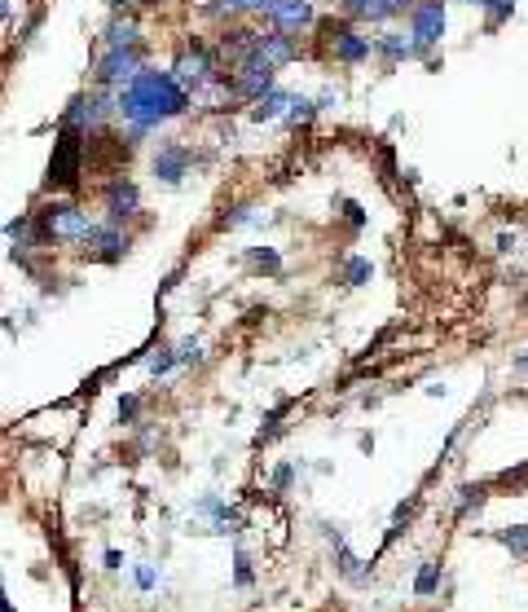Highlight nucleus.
<instances>
[{
  "label": "nucleus",
  "mask_w": 528,
  "mask_h": 612,
  "mask_svg": "<svg viewBox=\"0 0 528 612\" xmlns=\"http://www.w3.org/2000/svg\"><path fill=\"white\" fill-rule=\"evenodd\" d=\"M115 98H119V120L133 128V137H146L159 124L181 120L190 111V102H194V93L172 76V67L168 71H141Z\"/></svg>",
  "instance_id": "f257e3e1"
},
{
  "label": "nucleus",
  "mask_w": 528,
  "mask_h": 612,
  "mask_svg": "<svg viewBox=\"0 0 528 612\" xmlns=\"http://www.w3.org/2000/svg\"><path fill=\"white\" fill-rule=\"evenodd\" d=\"M97 220H89V212H80L76 203H49L36 212V242H80L93 234Z\"/></svg>",
  "instance_id": "f03ea898"
},
{
  "label": "nucleus",
  "mask_w": 528,
  "mask_h": 612,
  "mask_svg": "<svg viewBox=\"0 0 528 612\" xmlns=\"http://www.w3.org/2000/svg\"><path fill=\"white\" fill-rule=\"evenodd\" d=\"M172 76L190 89V93H203V89H220L225 84V71H220V58L207 49V45H185L172 63Z\"/></svg>",
  "instance_id": "7ed1b4c3"
},
{
  "label": "nucleus",
  "mask_w": 528,
  "mask_h": 612,
  "mask_svg": "<svg viewBox=\"0 0 528 612\" xmlns=\"http://www.w3.org/2000/svg\"><path fill=\"white\" fill-rule=\"evenodd\" d=\"M119 115V98H106V89H93V93H80L71 98V106L62 111V128L71 133H97L102 124H111Z\"/></svg>",
  "instance_id": "20e7f679"
},
{
  "label": "nucleus",
  "mask_w": 528,
  "mask_h": 612,
  "mask_svg": "<svg viewBox=\"0 0 528 612\" xmlns=\"http://www.w3.org/2000/svg\"><path fill=\"white\" fill-rule=\"evenodd\" d=\"M141 58H146V49L137 45V49H97V67H93V80H97V89H106V93H119L124 84H133L146 67H141Z\"/></svg>",
  "instance_id": "39448f33"
},
{
  "label": "nucleus",
  "mask_w": 528,
  "mask_h": 612,
  "mask_svg": "<svg viewBox=\"0 0 528 612\" xmlns=\"http://www.w3.org/2000/svg\"><path fill=\"white\" fill-rule=\"evenodd\" d=\"M80 177H84V133L62 128L49 159V190H71Z\"/></svg>",
  "instance_id": "423d86ee"
},
{
  "label": "nucleus",
  "mask_w": 528,
  "mask_h": 612,
  "mask_svg": "<svg viewBox=\"0 0 528 612\" xmlns=\"http://www.w3.org/2000/svg\"><path fill=\"white\" fill-rule=\"evenodd\" d=\"M410 36L418 41L423 63H436L432 49H436L440 36H445V0H418V5L410 10Z\"/></svg>",
  "instance_id": "0eeeda50"
},
{
  "label": "nucleus",
  "mask_w": 528,
  "mask_h": 612,
  "mask_svg": "<svg viewBox=\"0 0 528 612\" xmlns=\"http://www.w3.org/2000/svg\"><path fill=\"white\" fill-rule=\"evenodd\" d=\"M331 58H335L340 67H361V63H370V58H375V41H370L361 27H353V23H335V36H331Z\"/></svg>",
  "instance_id": "6e6552de"
},
{
  "label": "nucleus",
  "mask_w": 528,
  "mask_h": 612,
  "mask_svg": "<svg viewBox=\"0 0 528 612\" xmlns=\"http://www.w3.org/2000/svg\"><path fill=\"white\" fill-rule=\"evenodd\" d=\"M124 251H128V234L115 220H97L93 234L84 238V256L97 264H115V260H124Z\"/></svg>",
  "instance_id": "1a4fd4ad"
},
{
  "label": "nucleus",
  "mask_w": 528,
  "mask_h": 612,
  "mask_svg": "<svg viewBox=\"0 0 528 612\" xmlns=\"http://www.w3.org/2000/svg\"><path fill=\"white\" fill-rule=\"evenodd\" d=\"M264 19H269V27L287 32V36H300L318 23V5L313 0H274V5L264 10Z\"/></svg>",
  "instance_id": "9d476101"
},
{
  "label": "nucleus",
  "mask_w": 528,
  "mask_h": 612,
  "mask_svg": "<svg viewBox=\"0 0 528 612\" xmlns=\"http://www.w3.org/2000/svg\"><path fill=\"white\" fill-rule=\"evenodd\" d=\"M190 168H194V155H190V146H181V141H163V146L154 150V159H150V172H154L159 185H181V181L190 177Z\"/></svg>",
  "instance_id": "9b49d317"
},
{
  "label": "nucleus",
  "mask_w": 528,
  "mask_h": 612,
  "mask_svg": "<svg viewBox=\"0 0 528 612\" xmlns=\"http://www.w3.org/2000/svg\"><path fill=\"white\" fill-rule=\"evenodd\" d=\"M137 212H141V190H137V181H133V177H115V181L106 185V220L124 225V220H133Z\"/></svg>",
  "instance_id": "f8f14e48"
},
{
  "label": "nucleus",
  "mask_w": 528,
  "mask_h": 612,
  "mask_svg": "<svg viewBox=\"0 0 528 612\" xmlns=\"http://www.w3.org/2000/svg\"><path fill=\"white\" fill-rule=\"evenodd\" d=\"M375 58H383L388 67H401V63H414V58H423V49H418V41L410 36V27L405 32H379L375 36Z\"/></svg>",
  "instance_id": "ddd939ff"
},
{
  "label": "nucleus",
  "mask_w": 528,
  "mask_h": 612,
  "mask_svg": "<svg viewBox=\"0 0 528 612\" xmlns=\"http://www.w3.org/2000/svg\"><path fill=\"white\" fill-rule=\"evenodd\" d=\"M137 45H141V27H137V19H133V14H115V19L106 23L97 49H137Z\"/></svg>",
  "instance_id": "4468645a"
},
{
  "label": "nucleus",
  "mask_w": 528,
  "mask_h": 612,
  "mask_svg": "<svg viewBox=\"0 0 528 612\" xmlns=\"http://www.w3.org/2000/svg\"><path fill=\"white\" fill-rule=\"evenodd\" d=\"M274 0H211L207 14L211 19H251V14H264Z\"/></svg>",
  "instance_id": "2eb2a0df"
},
{
  "label": "nucleus",
  "mask_w": 528,
  "mask_h": 612,
  "mask_svg": "<svg viewBox=\"0 0 528 612\" xmlns=\"http://www.w3.org/2000/svg\"><path fill=\"white\" fill-rule=\"evenodd\" d=\"M291 102H296V93H287V89H274V93H264L255 106H251V120H287V111H291Z\"/></svg>",
  "instance_id": "dca6fc26"
},
{
  "label": "nucleus",
  "mask_w": 528,
  "mask_h": 612,
  "mask_svg": "<svg viewBox=\"0 0 528 612\" xmlns=\"http://www.w3.org/2000/svg\"><path fill=\"white\" fill-rule=\"evenodd\" d=\"M418 5V0H370V14L366 23H397V19H410V10Z\"/></svg>",
  "instance_id": "f3484780"
},
{
  "label": "nucleus",
  "mask_w": 528,
  "mask_h": 612,
  "mask_svg": "<svg viewBox=\"0 0 528 612\" xmlns=\"http://www.w3.org/2000/svg\"><path fill=\"white\" fill-rule=\"evenodd\" d=\"M335 546H340V573H344V577H353V581H366V568H361V559H357V555H353L344 542H335Z\"/></svg>",
  "instance_id": "a211bd4d"
},
{
  "label": "nucleus",
  "mask_w": 528,
  "mask_h": 612,
  "mask_svg": "<svg viewBox=\"0 0 528 612\" xmlns=\"http://www.w3.org/2000/svg\"><path fill=\"white\" fill-rule=\"evenodd\" d=\"M502 542L510 546V555H515V559H528V524H519V529L502 533Z\"/></svg>",
  "instance_id": "6ab92c4d"
},
{
  "label": "nucleus",
  "mask_w": 528,
  "mask_h": 612,
  "mask_svg": "<svg viewBox=\"0 0 528 612\" xmlns=\"http://www.w3.org/2000/svg\"><path fill=\"white\" fill-rule=\"evenodd\" d=\"M436 577H440V564H423V573H418L414 590H418V594H432V590H436Z\"/></svg>",
  "instance_id": "aec40b11"
},
{
  "label": "nucleus",
  "mask_w": 528,
  "mask_h": 612,
  "mask_svg": "<svg viewBox=\"0 0 528 612\" xmlns=\"http://www.w3.org/2000/svg\"><path fill=\"white\" fill-rule=\"evenodd\" d=\"M344 277H348L353 286H361V282L370 277V260H348V269H344Z\"/></svg>",
  "instance_id": "412c9836"
},
{
  "label": "nucleus",
  "mask_w": 528,
  "mask_h": 612,
  "mask_svg": "<svg viewBox=\"0 0 528 612\" xmlns=\"http://www.w3.org/2000/svg\"><path fill=\"white\" fill-rule=\"evenodd\" d=\"M251 260H255L260 269H269V273H278V269H283V260H278V251H269V247H264V251H251Z\"/></svg>",
  "instance_id": "4be33fe9"
},
{
  "label": "nucleus",
  "mask_w": 528,
  "mask_h": 612,
  "mask_svg": "<svg viewBox=\"0 0 528 612\" xmlns=\"http://www.w3.org/2000/svg\"><path fill=\"white\" fill-rule=\"evenodd\" d=\"M340 10H344V19H366L370 14V0H340Z\"/></svg>",
  "instance_id": "5701e85b"
},
{
  "label": "nucleus",
  "mask_w": 528,
  "mask_h": 612,
  "mask_svg": "<svg viewBox=\"0 0 528 612\" xmlns=\"http://www.w3.org/2000/svg\"><path fill=\"white\" fill-rule=\"evenodd\" d=\"M246 220H251V207H233V216H225V225H233V229L246 225Z\"/></svg>",
  "instance_id": "b1692460"
},
{
  "label": "nucleus",
  "mask_w": 528,
  "mask_h": 612,
  "mask_svg": "<svg viewBox=\"0 0 528 612\" xmlns=\"http://www.w3.org/2000/svg\"><path fill=\"white\" fill-rule=\"evenodd\" d=\"M137 586H141V590H150V586H154V568H146V564H141V568H137Z\"/></svg>",
  "instance_id": "393cba45"
},
{
  "label": "nucleus",
  "mask_w": 528,
  "mask_h": 612,
  "mask_svg": "<svg viewBox=\"0 0 528 612\" xmlns=\"http://www.w3.org/2000/svg\"><path fill=\"white\" fill-rule=\"evenodd\" d=\"M344 216H348L353 225H366V216H361V207H357V203H344Z\"/></svg>",
  "instance_id": "a878e982"
},
{
  "label": "nucleus",
  "mask_w": 528,
  "mask_h": 612,
  "mask_svg": "<svg viewBox=\"0 0 528 612\" xmlns=\"http://www.w3.org/2000/svg\"><path fill=\"white\" fill-rule=\"evenodd\" d=\"M238 581H242V586L251 581V568H246V555H238Z\"/></svg>",
  "instance_id": "bb28decb"
},
{
  "label": "nucleus",
  "mask_w": 528,
  "mask_h": 612,
  "mask_svg": "<svg viewBox=\"0 0 528 612\" xmlns=\"http://www.w3.org/2000/svg\"><path fill=\"white\" fill-rule=\"evenodd\" d=\"M119 415H124V419H133V415H137V401H133V397H128V401H119Z\"/></svg>",
  "instance_id": "cd10ccee"
},
{
  "label": "nucleus",
  "mask_w": 528,
  "mask_h": 612,
  "mask_svg": "<svg viewBox=\"0 0 528 612\" xmlns=\"http://www.w3.org/2000/svg\"><path fill=\"white\" fill-rule=\"evenodd\" d=\"M0 612H14V603H10V599H5V603H0Z\"/></svg>",
  "instance_id": "c85d7f7f"
},
{
  "label": "nucleus",
  "mask_w": 528,
  "mask_h": 612,
  "mask_svg": "<svg viewBox=\"0 0 528 612\" xmlns=\"http://www.w3.org/2000/svg\"><path fill=\"white\" fill-rule=\"evenodd\" d=\"M141 5H163V0H141Z\"/></svg>",
  "instance_id": "c756f323"
},
{
  "label": "nucleus",
  "mask_w": 528,
  "mask_h": 612,
  "mask_svg": "<svg viewBox=\"0 0 528 612\" xmlns=\"http://www.w3.org/2000/svg\"><path fill=\"white\" fill-rule=\"evenodd\" d=\"M462 5H480V0H462Z\"/></svg>",
  "instance_id": "7c9ffc66"
}]
</instances>
